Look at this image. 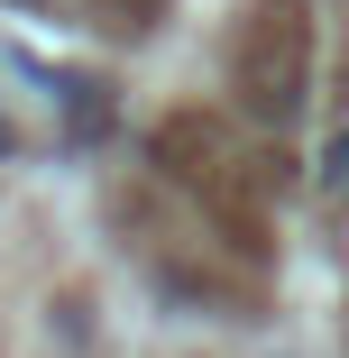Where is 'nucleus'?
Returning <instances> with one entry per match:
<instances>
[{"instance_id": "f257e3e1", "label": "nucleus", "mask_w": 349, "mask_h": 358, "mask_svg": "<svg viewBox=\"0 0 349 358\" xmlns=\"http://www.w3.org/2000/svg\"><path fill=\"white\" fill-rule=\"evenodd\" d=\"M322 184H331V193H349V129L322 148Z\"/></svg>"}]
</instances>
